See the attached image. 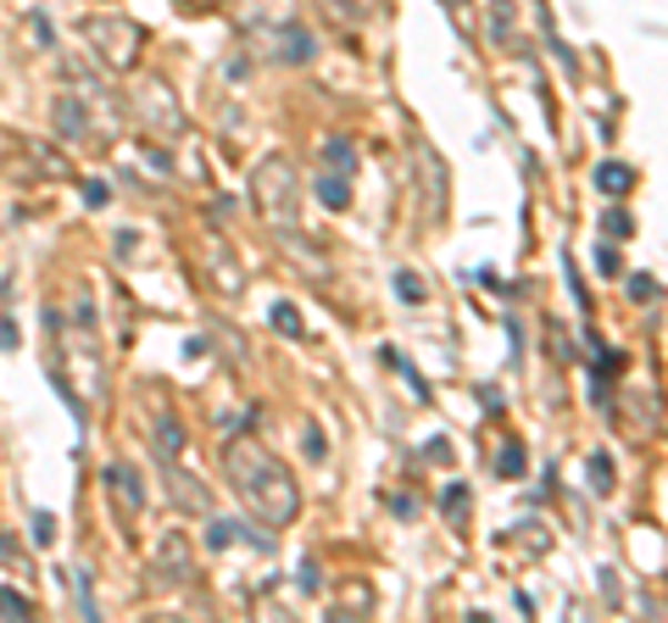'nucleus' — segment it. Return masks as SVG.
I'll use <instances>...</instances> for the list:
<instances>
[{"instance_id":"f257e3e1","label":"nucleus","mask_w":668,"mask_h":623,"mask_svg":"<svg viewBox=\"0 0 668 623\" xmlns=\"http://www.w3.org/2000/svg\"><path fill=\"white\" fill-rule=\"evenodd\" d=\"M223 479H229V490L240 495V506H245L256 523H267V529H290V523H295V512H301V484H295V473H290L256 434L223 440Z\"/></svg>"},{"instance_id":"f03ea898","label":"nucleus","mask_w":668,"mask_h":623,"mask_svg":"<svg viewBox=\"0 0 668 623\" xmlns=\"http://www.w3.org/2000/svg\"><path fill=\"white\" fill-rule=\"evenodd\" d=\"M45 323H51L57 356L68 362V373H57L62 401H68L79 418H90V406H95V401L107 395V384H112V368H107V351H101V329H95L90 295H73V312H68V318L51 307Z\"/></svg>"},{"instance_id":"7ed1b4c3","label":"nucleus","mask_w":668,"mask_h":623,"mask_svg":"<svg viewBox=\"0 0 668 623\" xmlns=\"http://www.w3.org/2000/svg\"><path fill=\"white\" fill-rule=\"evenodd\" d=\"M301 168L284 157V151H273V157H262L256 162V173H251V207H256V218L273 229V234H301Z\"/></svg>"},{"instance_id":"20e7f679","label":"nucleus","mask_w":668,"mask_h":623,"mask_svg":"<svg viewBox=\"0 0 668 623\" xmlns=\"http://www.w3.org/2000/svg\"><path fill=\"white\" fill-rule=\"evenodd\" d=\"M79 40L90 46V57L107 73H134L140 57H145V29L134 18H118V12H90L79 23Z\"/></svg>"},{"instance_id":"39448f33","label":"nucleus","mask_w":668,"mask_h":623,"mask_svg":"<svg viewBox=\"0 0 668 623\" xmlns=\"http://www.w3.org/2000/svg\"><path fill=\"white\" fill-rule=\"evenodd\" d=\"M129 118H134V129H145L151 140H184V129H190L173 84H162V79L129 84Z\"/></svg>"},{"instance_id":"423d86ee","label":"nucleus","mask_w":668,"mask_h":623,"mask_svg":"<svg viewBox=\"0 0 668 623\" xmlns=\"http://www.w3.org/2000/svg\"><path fill=\"white\" fill-rule=\"evenodd\" d=\"M190 579H195V545H190L184 529H168L156 540V551H151V584L156 590H184Z\"/></svg>"},{"instance_id":"0eeeda50","label":"nucleus","mask_w":668,"mask_h":623,"mask_svg":"<svg viewBox=\"0 0 668 623\" xmlns=\"http://www.w3.org/2000/svg\"><path fill=\"white\" fill-rule=\"evenodd\" d=\"M101 484H107V501H112V506H118L129 523H134V518L145 512V501H151L145 479H140L129 462H107V468H101Z\"/></svg>"},{"instance_id":"6e6552de","label":"nucleus","mask_w":668,"mask_h":623,"mask_svg":"<svg viewBox=\"0 0 668 623\" xmlns=\"http://www.w3.org/2000/svg\"><path fill=\"white\" fill-rule=\"evenodd\" d=\"M267 40H273V46H267V57H273V62H290V68H301V62H312V57H317V40H312V34L295 23V18L273 23V29H267Z\"/></svg>"},{"instance_id":"1a4fd4ad","label":"nucleus","mask_w":668,"mask_h":623,"mask_svg":"<svg viewBox=\"0 0 668 623\" xmlns=\"http://www.w3.org/2000/svg\"><path fill=\"white\" fill-rule=\"evenodd\" d=\"M51 134L68 140V145H84V140H90V112H84V96H79V90H68V96L51 101Z\"/></svg>"},{"instance_id":"9d476101","label":"nucleus","mask_w":668,"mask_h":623,"mask_svg":"<svg viewBox=\"0 0 668 623\" xmlns=\"http://www.w3.org/2000/svg\"><path fill=\"white\" fill-rule=\"evenodd\" d=\"M162 495L179 512H212V495L195 484V473H184V462H162Z\"/></svg>"},{"instance_id":"9b49d317","label":"nucleus","mask_w":668,"mask_h":623,"mask_svg":"<svg viewBox=\"0 0 668 623\" xmlns=\"http://www.w3.org/2000/svg\"><path fill=\"white\" fill-rule=\"evenodd\" d=\"M151 451H156V468H162V462H184V423L173 418L168 401H156V418H151Z\"/></svg>"},{"instance_id":"f8f14e48","label":"nucleus","mask_w":668,"mask_h":623,"mask_svg":"<svg viewBox=\"0 0 668 623\" xmlns=\"http://www.w3.org/2000/svg\"><path fill=\"white\" fill-rule=\"evenodd\" d=\"M201 273H206L223 295H240V290H245V268H234V257H229L223 240H206V251H201Z\"/></svg>"},{"instance_id":"ddd939ff","label":"nucleus","mask_w":668,"mask_h":623,"mask_svg":"<svg viewBox=\"0 0 668 623\" xmlns=\"http://www.w3.org/2000/svg\"><path fill=\"white\" fill-rule=\"evenodd\" d=\"M328 612H334V617H368V612H374V590H368V584H346V590H334Z\"/></svg>"},{"instance_id":"4468645a","label":"nucleus","mask_w":668,"mask_h":623,"mask_svg":"<svg viewBox=\"0 0 668 623\" xmlns=\"http://www.w3.org/2000/svg\"><path fill=\"white\" fill-rule=\"evenodd\" d=\"M295 18V0H245V29H273Z\"/></svg>"},{"instance_id":"2eb2a0df","label":"nucleus","mask_w":668,"mask_h":623,"mask_svg":"<svg viewBox=\"0 0 668 623\" xmlns=\"http://www.w3.org/2000/svg\"><path fill=\"white\" fill-rule=\"evenodd\" d=\"M323 7H328V18L341 23V29H363L379 12V0H323Z\"/></svg>"},{"instance_id":"dca6fc26","label":"nucleus","mask_w":668,"mask_h":623,"mask_svg":"<svg viewBox=\"0 0 668 623\" xmlns=\"http://www.w3.org/2000/svg\"><path fill=\"white\" fill-rule=\"evenodd\" d=\"M596 190L613 195V201H624V195L635 190V173H629L624 162H596Z\"/></svg>"},{"instance_id":"f3484780","label":"nucleus","mask_w":668,"mask_h":623,"mask_svg":"<svg viewBox=\"0 0 668 623\" xmlns=\"http://www.w3.org/2000/svg\"><path fill=\"white\" fill-rule=\"evenodd\" d=\"M323 162H328V173H346V179H352V173H357V145H352L346 134H328V140H323Z\"/></svg>"},{"instance_id":"a211bd4d","label":"nucleus","mask_w":668,"mask_h":623,"mask_svg":"<svg viewBox=\"0 0 668 623\" xmlns=\"http://www.w3.org/2000/svg\"><path fill=\"white\" fill-rule=\"evenodd\" d=\"M513 23H518V12H513V0H490V23H485L490 46H507V40H513Z\"/></svg>"},{"instance_id":"6ab92c4d","label":"nucleus","mask_w":668,"mask_h":623,"mask_svg":"<svg viewBox=\"0 0 668 623\" xmlns=\"http://www.w3.org/2000/svg\"><path fill=\"white\" fill-rule=\"evenodd\" d=\"M317 195H323L328 212H341V207H352V179L346 173H328V179H317Z\"/></svg>"},{"instance_id":"aec40b11","label":"nucleus","mask_w":668,"mask_h":623,"mask_svg":"<svg viewBox=\"0 0 668 623\" xmlns=\"http://www.w3.org/2000/svg\"><path fill=\"white\" fill-rule=\"evenodd\" d=\"M468 506H474L468 484H446V495H441V512H446V523H463V518H468Z\"/></svg>"},{"instance_id":"412c9836","label":"nucleus","mask_w":668,"mask_h":623,"mask_svg":"<svg viewBox=\"0 0 668 623\" xmlns=\"http://www.w3.org/2000/svg\"><path fill=\"white\" fill-rule=\"evenodd\" d=\"M524 468H529V456H524V445H518V440H507V445L496 451V473H502V479H518Z\"/></svg>"},{"instance_id":"4be33fe9","label":"nucleus","mask_w":668,"mask_h":623,"mask_svg":"<svg viewBox=\"0 0 668 623\" xmlns=\"http://www.w3.org/2000/svg\"><path fill=\"white\" fill-rule=\"evenodd\" d=\"M34 612V601L23 595V590H12V584H0V617H29Z\"/></svg>"},{"instance_id":"5701e85b","label":"nucleus","mask_w":668,"mask_h":623,"mask_svg":"<svg viewBox=\"0 0 668 623\" xmlns=\"http://www.w3.org/2000/svg\"><path fill=\"white\" fill-rule=\"evenodd\" d=\"M301 451H306V462H323V456H328V440H323V429H317L312 418L301 423Z\"/></svg>"},{"instance_id":"b1692460","label":"nucleus","mask_w":668,"mask_h":623,"mask_svg":"<svg viewBox=\"0 0 668 623\" xmlns=\"http://www.w3.org/2000/svg\"><path fill=\"white\" fill-rule=\"evenodd\" d=\"M613 479H618V473H613V456H601V451H596V456H590V490H596V495H607V490H613Z\"/></svg>"},{"instance_id":"393cba45","label":"nucleus","mask_w":668,"mask_h":623,"mask_svg":"<svg viewBox=\"0 0 668 623\" xmlns=\"http://www.w3.org/2000/svg\"><path fill=\"white\" fill-rule=\"evenodd\" d=\"M601 218H607V234H613V240H629V234H635V223H629V212H624V207H607Z\"/></svg>"},{"instance_id":"a878e982","label":"nucleus","mask_w":668,"mask_h":623,"mask_svg":"<svg viewBox=\"0 0 668 623\" xmlns=\"http://www.w3.org/2000/svg\"><path fill=\"white\" fill-rule=\"evenodd\" d=\"M596 273H601V279H618V273H624L618 251H613V245H601V240H596Z\"/></svg>"},{"instance_id":"bb28decb","label":"nucleus","mask_w":668,"mask_h":623,"mask_svg":"<svg viewBox=\"0 0 668 623\" xmlns=\"http://www.w3.org/2000/svg\"><path fill=\"white\" fill-rule=\"evenodd\" d=\"M273 329H279V334H301V312H295L290 301H279V307H273Z\"/></svg>"},{"instance_id":"cd10ccee","label":"nucleus","mask_w":668,"mask_h":623,"mask_svg":"<svg viewBox=\"0 0 668 623\" xmlns=\"http://www.w3.org/2000/svg\"><path fill=\"white\" fill-rule=\"evenodd\" d=\"M57 540V518L51 512H34V545H51Z\"/></svg>"},{"instance_id":"c85d7f7f","label":"nucleus","mask_w":668,"mask_h":623,"mask_svg":"<svg viewBox=\"0 0 668 623\" xmlns=\"http://www.w3.org/2000/svg\"><path fill=\"white\" fill-rule=\"evenodd\" d=\"M396 290H402V301H424V279H418V273H402Z\"/></svg>"},{"instance_id":"c756f323","label":"nucleus","mask_w":668,"mask_h":623,"mask_svg":"<svg viewBox=\"0 0 668 623\" xmlns=\"http://www.w3.org/2000/svg\"><path fill=\"white\" fill-rule=\"evenodd\" d=\"M301 590H306V595H317V590H323V579H317V562H301Z\"/></svg>"},{"instance_id":"7c9ffc66","label":"nucleus","mask_w":668,"mask_h":623,"mask_svg":"<svg viewBox=\"0 0 668 623\" xmlns=\"http://www.w3.org/2000/svg\"><path fill=\"white\" fill-rule=\"evenodd\" d=\"M629 295H635V301H646V295H657V284H651L646 273H635V279H629Z\"/></svg>"},{"instance_id":"2f4dec72","label":"nucleus","mask_w":668,"mask_h":623,"mask_svg":"<svg viewBox=\"0 0 668 623\" xmlns=\"http://www.w3.org/2000/svg\"><path fill=\"white\" fill-rule=\"evenodd\" d=\"M179 7H184V12H217L223 0H179Z\"/></svg>"},{"instance_id":"473e14b6","label":"nucleus","mask_w":668,"mask_h":623,"mask_svg":"<svg viewBox=\"0 0 668 623\" xmlns=\"http://www.w3.org/2000/svg\"><path fill=\"white\" fill-rule=\"evenodd\" d=\"M0 556H23V545H18V540H12L7 529H0Z\"/></svg>"}]
</instances>
